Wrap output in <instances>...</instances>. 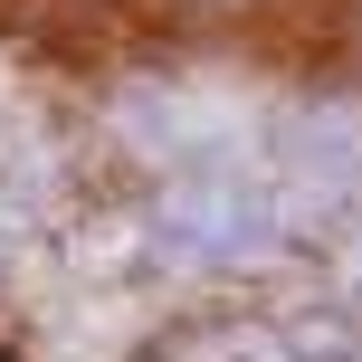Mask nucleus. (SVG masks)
Masks as SVG:
<instances>
[{
	"label": "nucleus",
	"instance_id": "obj_1",
	"mask_svg": "<svg viewBox=\"0 0 362 362\" xmlns=\"http://www.w3.org/2000/svg\"><path fill=\"white\" fill-rule=\"evenodd\" d=\"M296 219H334V200L276 191L257 172H191L181 191H163L153 238L181 248V257H267V248H286Z\"/></svg>",
	"mask_w": 362,
	"mask_h": 362
},
{
	"label": "nucleus",
	"instance_id": "obj_2",
	"mask_svg": "<svg viewBox=\"0 0 362 362\" xmlns=\"http://www.w3.org/2000/svg\"><path fill=\"white\" fill-rule=\"evenodd\" d=\"M267 153H276V172H296L305 191H325V200H353L362 191V115L296 105V115L267 124Z\"/></svg>",
	"mask_w": 362,
	"mask_h": 362
}]
</instances>
